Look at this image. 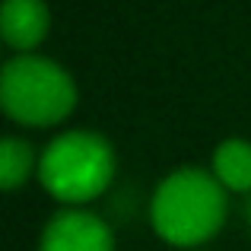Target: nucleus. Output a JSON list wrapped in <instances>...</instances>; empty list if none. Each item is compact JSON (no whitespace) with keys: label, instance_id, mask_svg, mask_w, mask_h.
Here are the masks:
<instances>
[{"label":"nucleus","instance_id":"obj_5","mask_svg":"<svg viewBox=\"0 0 251 251\" xmlns=\"http://www.w3.org/2000/svg\"><path fill=\"white\" fill-rule=\"evenodd\" d=\"M51 32V10L45 0H3L0 3V38L13 54H32Z\"/></svg>","mask_w":251,"mask_h":251},{"label":"nucleus","instance_id":"obj_2","mask_svg":"<svg viewBox=\"0 0 251 251\" xmlns=\"http://www.w3.org/2000/svg\"><path fill=\"white\" fill-rule=\"evenodd\" d=\"M118 175L111 140L89 127H64L38 150V188L61 207H89Z\"/></svg>","mask_w":251,"mask_h":251},{"label":"nucleus","instance_id":"obj_8","mask_svg":"<svg viewBox=\"0 0 251 251\" xmlns=\"http://www.w3.org/2000/svg\"><path fill=\"white\" fill-rule=\"evenodd\" d=\"M242 216H245V226L251 229V194L245 197V203H242Z\"/></svg>","mask_w":251,"mask_h":251},{"label":"nucleus","instance_id":"obj_7","mask_svg":"<svg viewBox=\"0 0 251 251\" xmlns=\"http://www.w3.org/2000/svg\"><path fill=\"white\" fill-rule=\"evenodd\" d=\"M38 175V153L25 137L6 134L0 140V188L6 194L25 188Z\"/></svg>","mask_w":251,"mask_h":251},{"label":"nucleus","instance_id":"obj_1","mask_svg":"<svg viewBox=\"0 0 251 251\" xmlns=\"http://www.w3.org/2000/svg\"><path fill=\"white\" fill-rule=\"evenodd\" d=\"M147 213L156 239L169 248H201L226 226L229 194L210 169L178 166L159 178Z\"/></svg>","mask_w":251,"mask_h":251},{"label":"nucleus","instance_id":"obj_6","mask_svg":"<svg viewBox=\"0 0 251 251\" xmlns=\"http://www.w3.org/2000/svg\"><path fill=\"white\" fill-rule=\"evenodd\" d=\"M210 172L226 188V194H251V140L245 137H226L210 153Z\"/></svg>","mask_w":251,"mask_h":251},{"label":"nucleus","instance_id":"obj_3","mask_svg":"<svg viewBox=\"0 0 251 251\" xmlns=\"http://www.w3.org/2000/svg\"><path fill=\"white\" fill-rule=\"evenodd\" d=\"M80 105V86L61 61L48 54H10L0 67V108L13 124L51 130L70 121Z\"/></svg>","mask_w":251,"mask_h":251},{"label":"nucleus","instance_id":"obj_4","mask_svg":"<svg viewBox=\"0 0 251 251\" xmlns=\"http://www.w3.org/2000/svg\"><path fill=\"white\" fill-rule=\"evenodd\" d=\"M38 251H118V242L96 210L61 207L45 220Z\"/></svg>","mask_w":251,"mask_h":251}]
</instances>
